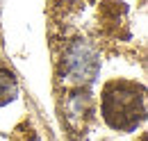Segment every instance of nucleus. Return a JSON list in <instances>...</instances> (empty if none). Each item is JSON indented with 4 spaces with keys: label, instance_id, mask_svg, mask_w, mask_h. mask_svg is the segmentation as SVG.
<instances>
[{
    "label": "nucleus",
    "instance_id": "obj_1",
    "mask_svg": "<svg viewBox=\"0 0 148 141\" xmlns=\"http://www.w3.org/2000/svg\"><path fill=\"white\" fill-rule=\"evenodd\" d=\"M100 114L112 130L132 132L146 118V91L134 82H110L103 89Z\"/></svg>",
    "mask_w": 148,
    "mask_h": 141
},
{
    "label": "nucleus",
    "instance_id": "obj_2",
    "mask_svg": "<svg viewBox=\"0 0 148 141\" xmlns=\"http://www.w3.org/2000/svg\"><path fill=\"white\" fill-rule=\"evenodd\" d=\"M98 70H100V55L89 41L77 39L66 48L62 77L69 84H75V87L84 84L87 87L98 77Z\"/></svg>",
    "mask_w": 148,
    "mask_h": 141
},
{
    "label": "nucleus",
    "instance_id": "obj_3",
    "mask_svg": "<svg viewBox=\"0 0 148 141\" xmlns=\"http://www.w3.org/2000/svg\"><path fill=\"white\" fill-rule=\"evenodd\" d=\"M18 96V82L9 68H0V107L9 105Z\"/></svg>",
    "mask_w": 148,
    "mask_h": 141
},
{
    "label": "nucleus",
    "instance_id": "obj_4",
    "mask_svg": "<svg viewBox=\"0 0 148 141\" xmlns=\"http://www.w3.org/2000/svg\"><path fill=\"white\" fill-rule=\"evenodd\" d=\"M91 112V93L84 89L75 91L69 96V116H80V114H89Z\"/></svg>",
    "mask_w": 148,
    "mask_h": 141
}]
</instances>
